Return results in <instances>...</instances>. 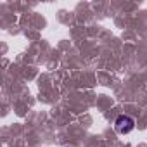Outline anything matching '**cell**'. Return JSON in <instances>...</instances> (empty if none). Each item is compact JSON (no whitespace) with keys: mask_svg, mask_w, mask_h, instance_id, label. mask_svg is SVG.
Returning a JSON list of instances; mask_svg holds the SVG:
<instances>
[{"mask_svg":"<svg viewBox=\"0 0 147 147\" xmlns=\"http://www.w3.org/2000/svg\"><path fill=\"white\" fill-rule=\"evenodd\" d=\"M133 128H135V119L131 116H128V114H119L116 118V121H114V130L118 133H121V135L130 133Z\"/></svg>","mask_w":147,"mask_h":147,"instance_id":"obj_1","label":"cell"}]
</instances>
